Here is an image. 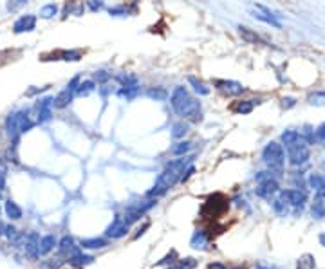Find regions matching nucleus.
Wrapping results in <instances>:
<instances>
[{
	"mask_svg": "<svg viewBox=\"0 0 325 269\" xmlns=\"http://www.w3.org/2000/svg\"><path fill=\"white\" fill-rule=\"evenodd\" d=\"M170 105L172 110L175 114L179 116L183 121H188V123H200L204 120V114H202V105L200 101L192 96V92L183 85H177L174 90H172L170 96Z\"/></svg>",
	"mask_w": 325,
	"mask_h": 269,
	"instance_id": "obj_1",
	"label": "nucleus"
},
{
	"mask_svg": "<svg viewBox=\"0 0 325 269\" xmlns=\"http://www.w3.org/2000/svg\"><path fill=\"white\" fill-rule=\"evenodd\" d=\"M192 165V157L188 155H179L177 159L170 161L166 168L157 175L154 186H152L148 192H146V199H159L168 192V190L174 188L181 179V174L185 172L186 166Z\"/></svg>",
	"mask_w": 325,
	"mask_h": 269,
	"instance_id": "obj_2",
	"label": "nucleus"
},
{
	"mask_svg": "<svg viewBox=\"0 0 325 269\" xmlns=\"http://www.w3.org/2000/svg\"><path fill=\"white\" fill-rule=\"evenodd\" d=\"M36 125V121L31 118V110L29 109H20V110H15V112H11L4 121V129L9 135V139L13 145L18 146V139H20V135L25 134V132H29L33 127Z\"/></svg>",
	"mask_w": 325,
	"mask_h": 269,
	"instance_id": "obj_3",
	"label": "nucleus"
},
{
	"mask_svg": "<svg viewBox=\"0 0 325 269\" xmlns=\"http://www.w3.org/2000/svg\"><path fill=\"white\" fill-rule=\"evenodd\" d=\"M262 161L269 166V170L273 174L280 175L282 168H284V161H285L284 146H282L280 143H275V141L267 143V145L264 146V150H262Z\"/></svg>",
	"mask_w": 325,
	"mask_h": 269,
	"instance_id": "obj_4",
	"label": "nucleus"
},
{
	"mask_svg": "<svg viewBox=\"0 0 325 269\" xmlns=\"http://www.w3.org/2000/svg\"><path fill=\"white\" fill-rule=\"evenodd\" d=\"M80 81H81V76H74V78H72L69 83L65 85V89L60 90V92L55 96V101H53L55 109H60L62 110V109H65V107H69L70 101L76 98V89H78Z\"/></svg>",
	"mask_w": 325,
	"mask_h": 269,
	"instance_id": "obj_5",
	"label": "nucleus"
},
{
	"mask_svg": "<svg viewBox=\"0 0 325 269\" xmlns=\"http://www.w3.org/2000/svg\"><path fill=\"white\" fill-rule=\"evenodd\" d=\"M55 96H45V98H38L35 105V112H36V123L44 125L47 121L53 120V109H55Z\"/></svg>",
	"mask_w": 325,
	"mask_h": 269,
	"instance_id": "obj_6",
	"label": "nucleus"
},
{
	"mask_svg": "<svg viewBox=\"0 0 325 269\" xmlns=\"http://www.w3.org/2000/svg\"><path fill=\"white\" fill-rule=\"evenodd\" d=\"M251 15H253V18H257V20H260V22H264V24L271 25V27H275V29H280V27H282L280 15L273 13L269 7H265V5H262V4H255V11H253Z\"/></svg>",
	"mask_w": 325,
	"mask_h": 269,
	"instance_id": "obj_7",
	"label": "nucleus"
},
{
	"mask_svg": "<svg viewBox=\"0 0 325 269\" xmlns=\"http://www.w3.org/2000/svg\"><path fill=\"white\" fill-rule=\"evenodd\" d=\"M213 87L219 90L220 94L226 98H233V96L244 94V85L235 80H213Z\"/></svg>",
	"mask_w": 325,
	"mask_h": 269,
	"instance_id": "obj_8",
	"label": "nucleus"
},
{
	"mask_svg": "<svg viewBox=\"0 0 325 269\" xmlns=\"http://www.w3.org/2000/svg\"><path fill=\"white\" fill-rule=\"evenodd\" d=\"M129 229H130V226L127 224L125 220H123V217H121V215H116L114 220L107 226L105 237H107V239H114V240L123 239V237H127Z\"/></svg>",
	"mask_w": 325,
	"mask_h": 269,
	"instance_id": "obj_9",
	"label": "nucleus"
},
{
	"mask_svg": "<svg viewBox=\"0 0 325 269\" xmlns=\"http://www.w3.org/2000/svg\"><path fill=\"white\" fill-rule=\"evenodd\" d=\"M287 159L293 166H302L305 165L311 157V152H309V145H298V146H293V148H287Z\"/></svg>",
	"mask_w": 325,
	"mask_h": 269,
	"instance_id": "obj_10",
	"label": "nucleus"
},
{
	"mask_svg": "<svg viewBox=\"0 0 325 269\" xmlns=\"http://www.w3.org/2000/svg\"><path fill=\"white\" fill-rule=\"evenodd\" d=\"M36 29V15L25 13L20 15L13 24V33L15 35H24V33H33Z\"/></svg>",
	"mask_w": 325,
	"mask_h": 269,
	"instance_id": "obj_11",
	"label": "nucleus"
},
{
	"mask_svg": "<svg viewBox=\"0 0 325 269\" xmlns=\"http://www.w3.org/2000/svg\"><path fill=\"white\" fill-rule=\"evenodd\" d=\"M80 62L81 60V51L78 49H62V51H55L51 55H44L42 56V62Z\"/></svg>",
	"mask_w": 325,
	"mask_h": 269,
	"instance_id": "obj_12",
	"label": "nucleus"
},
{
	"mask_svg": "<svg viewBox=\"0 0 325 269\" xmlns=\"http://www.w3.org/2000/svg\"><path fill=\"white\" fill-rule=\"evenodd\" d=\"M278 194H280V197L287 204L295 208V211H302V208L305 206V201H307L305 194L300 192V190H282Z\"/></svg>",
	"mask_w": 325,
	"mask_h": 269,
	"instance_id": "obj_13",
	"label": "nucleus"
},
{
	"mask_svg": "<svg viewBox=\"0 0 325 269\" xmlns=\"http://www.w3.org/2000/svg\"><path fill=\"white\" fill-rule=\"evenodd\" d=\"M278 192H280V186H278V181H276L275 177L260 181L255 190V194L259 195V197H262V199H271V197H275Z\"/></svg>",
	"mask_w": 325,
	"mask_h": 269,
	"instance_id": "obj_14",
	"label": "nucleus"
},
{
	"mask_svg": "<svg viewBox=\"0 0 325 269\" xmlns=\"http://www.w3.org/2000/svg\"><path fill=\"white\" fill-rule=\"evenodd\" d=\"M22 244H24L25 255H27L31 260H36L38 257H40V249H38V244H40V235L36 233V231H31L29 235H25Z\"/></svg>",
	"mask_w": 325,
	"mask_h": 269,
	"instance_id": "obj_15",
	"label": "nucleus"
},
{
	"mask_svg": "<svg viewBox=\"0 0 325 269\" xmlns=\"http://www.w3.org/2000/svg\"><path fill=\"white\" fill-rule=\"evenodd\" d=\"M210 242H211V235L208 233L206 229H195L194 235H192V239H190V246L194 249H199V251L208 249Z\"/></svg>",
	"mask_w": 325,
	"mask_h": 269,
	"instance_id": "obj_16",
	"label": "nucleus"
},
{
	"mask_svg": "<svg viewBox=\"0 0 325 269\" xmlns=\"http://www.w3.org/2000/svg\"><path fill=\"white\" fill-rule=\"evenodd\" d=\"M78 249H80V246H76L74 239H72L70 235H64V237L58 240V255L64 257L65 260L69 259L74 251H78Z\"/></svg>",
	"mask_w": 325,
	"mask_h": 269,
	"instance_id": "obj_17",
	"label": "nucleus"
},
{
	"mask_svg": "<svg viewBox=\"0 0 325 269\" xmlns=\"http://www.w3.org/2000/svg\"><path fill=\"white\" fill-rule=\"evenodd\" d=\"M85 4H83V0H69L67 4H65L64 11H62V18H67V16L74 15V16H83L85 13Z\"/></svg>",
	"mask_w": 325,
	"mask_h": 269,
	"instance_id": "obj_18",
	"label": "nucleus"
},
{
	"mask_svg": "<svg viewBox=\"0 0 325 269\" xmlns=\"http://www.w3.org/2000/svg\"><path fill=\"white\" fill-rule=\"evenodd\" d=\"M67 262H69L70 266H76V268H83V266H89L94 262V257L92 255H85L83 253V249H78V251H74V253L70 255L69 259H67Z\"/></svg>",
	"mask_w": 325,
	"mask_h": 269,
	"instance_id": "obj_19",
	"label": "nucleus"
},
{
	"mask_svg": "<svg viewBox=\"0 0 325 269\" xmlns=\"http://www.w3.org/2000/svg\"><path fill=\"white\" fill-rule=\"evenodd\" d=\"M260 100H240V101H235V103L231 105L230 109L231 112H235V114H251L253 109H255V105H259Z\"/></svg>",
	"mask_w": 325,
	"mask_h": 269,
	"instance_id": "obj_20",
	"label": "nucleus"
},
{
	"mask_svg": "<svg viewBox=\"0 0 325 269\" xmlns=\"http://www.w3.org/2000/svg\"><path fill=\"white\" fill-rule=\"evenodd\" d=\"M217 199H219V195H213V197H210V199L206 201L204 206H202V213L210 211V213H208V217H217V215L224 213V209L228 208V206H220V208H219V202H217Z\"/></svg>",
	"mask_w": 325,
	"mask_h": 269,
	"instance_id": "obj_21",
	"label": "nucleus"
},
{
	"mask_svg": "<svg viewBox=\"0 0 325 269\" xmlns=\"http://www.w3.org/2000/svg\"><path fill=\"white\" fill-rule=\"evenodd\" d=\"M109 246V240L103 237H92V239H81L80 248L81 249H105Z\"/></svg>",
	"mask_w": 325,
	"mask_h": 269,
	"instance_id": "obj_22",
	"label": "nucleus"
},
{
	"mask_svg": "<svg viewBox=\"0 0 325 269\" xmlns=\"http://www.w3.org/2000/svg\"><path fill=\"white\" fill-rule=\"evenodd\" d=\"M58 246V239H56V235L49 233V235H44L40 239V244H38V249H40V255H49L53 249Z\"/></svg>",
	"mask_w": 325,
	"mask_h": 269,
	"instance_id": "obj_23",
	"label": "nucleus"
},
{
	"mask_svg": "<svg viewBox=\"0 0 325 269\" xmlns=\"http://www.w3.org/2000/svg\"><path fill=\"white\" fill-rule=\"evenodd\" d=\"M139 92H141L139 83H135V85H127V87H120L116 94L120 96V98H123V100H127V101H132L134 98H137Z\"/></svg>",
	"mask_w": 325,
	"mask_h": 269,
	"instance_id": "obj_24",
	"label": "nucleus"
},
{
	"mask_svg": "<svg viewBox=\"0 0 325 269\" xmlns=\"http://www.w3.org/2000/svg\"><path fill=\"white\" fill-rule=\"evenodd\" d=\"M4 211L5 215L9 217L11 220H20L22 215H24V211H22V208L18 204H16L13 199H7L5 201V206H4Z\"/></svg>",
	"mask_w": 325,
	"mask_h": 269,
	"instance_id": "obj_25",
	"label": "nucleus"
},
{
	"mask_svg": "<svg viewBox=\"0 0 325 269\" xmlns=\"http://www.w3.org/2000/svg\"><path fill=\"white\" fill-rule=\"evenodd\" d=\"M96 90V81L94 80H81L78 89H76V98H87Z\"/></svg>",
	"mask_w": 325,
	"mask_h": 269,
	"instance_id": "obj_26",
	"label": "nucleus"
},
{
	"mask_svg": "<svg viewBox=\"0 0 325 269\" xmlns=\"http://www.w3.org/2000/svg\"><path fill=\"white\" fill-rule=\"evenodd\" d=\"M58 13H60L58 4H56V2H49V4L42 5L40 11H38V16L44 18V20H51V18H55Z\"/></svg>",
	"mask_w": 325,
	"mask_h": 269,
	"instance_id": "obj_27",
	"label": "nucleus"
},
{
	"mask_svg": "<svg viewBox=\"0 0 325 269\" xmlns=\"http://www.w3.org/2000/svg\"><path fill=\"white\" fill-rule=\"evenodd\" d=\"M188 83L192 85V89H194L195 94L199 96H208L211 92V89L208 87V85L204 83V81H200L199 78H195V76H188Z\"/></svg>",
	"mask_w": 325,
	"mask_h": 269,
	"instance_id": "obj_28",
	"label": "nucleus"
},
{
	"mask_svg": "<svg viewBox=\"0 0 325 269\" xmlns=\"http://www.w3.org/2000/svg\"><path fill=\"white\" fill-rule=\"evenodd\" d=\"M192 148H194V143H192V141L179 139L177 143H174V146L170 148V154L179 157V155H186Z\"/></svg>",
	"mask_w": 325,
	"mask_h": 269,
	"instance_id": "obj_29",
	"label": "nucleus"
},
{
	"mask_svg": "<svg viewBox=\"0 0 325 269\" xmlns=\"http://www.w3.org/2000/svg\"><path fill=\"white\" fill-rule=\"evenodd\" d=\"M239 35L242 36V40L248 42V44H264L255 31H251L250 27H244V25H239Z\"/></svg>",
	"mask_w": 325,
	"mask_h": 269,
	"instance_id": "obj_30",
	"label": "nucleus"
},
{
	"mask_svg": "<svg viewBox=\"0 0 325 269\" xmlns=\"http://www.w3.org/2000/svg\"><path fill=\"white\" fill-rule=\"evenodd\" d=\"M188 130H190L188 121H177V123L172 125V137L177 141L185 139V135L188 134Z\"/></svg>",
	"mask_w": 325,
	"mask_h": 269,
	"instance_id": "obj_31",
	"label": "nucleus"
},
{
	"mask_svg": "<svg viewBox=\"0 0 325 269\" xmlns=\"http://www.w3.org/2000/svg\"><path fill=\"white\" fill-rule=\"evenodd\" d=\"M197 264H199V262H197L194 257H186V259H177L168 269H195Z\"/></svg>",
	"mask_w": 325,
	"mask_h": 269,
	"instance_id": "obj_32",
	"label": "nucleus"
},
{
	"mask_svg": "<svg viewBox=\"0 0 325 269\" xmlns=\"http://www.w3.org/2000/svg\"><path fill=\"white\" fill-rule=\"evenodd\" d=\"M311 213H313L315 219H324L325 217V199L324 197H318V195H316V201L313 202Z\"/></svg>",
	"mask_w": 325,
	"mask_h": 269,
	"instance_id": "obj_33",
	"label": "nucleus"
},
{
	"mask_svg": "<svg viewBox=\"0 0 325 269\" xmlns=\"http://www.w3.org/2000/svg\"><path fill=\"white\" fill-rule=\"evenodd\" d=\"M309 186L315 190L316 194H320L325 190V175L322 174H313L309 177Z\"/></svg>",
	"mask_w": 325,
	"mask_h": 269,
	"instance_id": "obj_34",
	"label": "nucleus"
},
{
	"mask_svg": "<svg viewBox=\"0 0 325 269\" xmlns=\"http://www.w3.org/2000/svg\"><path fill=\"white\" fill-rule=\"evenodd\" d=\"M271 206H273V209H275V213L278 215V217H285V215L289 213V204H287L282 197L271 201Z\"/></svg>",
	"mask_w": 325,
	"mask_h": 269,
	"instance_id": "obj_35",
	"label": "nucleus"
},
{
	"mask_svg": "<svg viewBox=\"0 0 325 269\" xmlns=\"http://www.w3.org/2000/svg\"><path fill=\"white\" fill-rule=\"evenodd\" d=\"M146 96L155 101H165L166 98H168V92H166V89H163V87H150V89L146 90Z\"/></svg>",
	"mask_w": 325,
	"mask_h": 269,
	"instance_id": "obj_36",
	"label": "nucleus"
},
{
	"mask_svg": "<svg viewBox=\"0 0 325 269\" xmlns=\"http://www.w3.org/2000/svg\"><path fill=\"white\" fill-rule=\"evenodd\" d=\"M307 103L315 105V107H325V92L324 90L309 92V96H307Z\"/></svg>",
	"mask_w": 325,
	"mask_h": 269,
	"instance_id": "obj_37",
	"label": "nucleus"
},
{
	"mask_svg": "<svg viewBox=\"0 0 325 269\" xmlns=\"http://www.w3.org/2000/svg\"><path fill=\"white\" fill-rule=\"evenodd\" d=\"M116 80L120 81L121 87H127V85H135L139 83V80H137V76L135 74H130V72H120V74L114 76Z\"/></svg>",
	"mask_w": 325,
	"mask_h": 269,
	"instance_id": "obj_38",
	"label": "nucleus"
},
{
	"mask_svg": "<svg viewBox=\"0 0 325 269\" xmlns=\"http://www.w3.org/2000/svg\"><path fill=\"white\" fill-rule=\"evenodd\" d=\"M109 15L114 16V18H125L130 15V11L125 5H114V7H109Z\"/></svg>",
	"mask_w": 325,
	"mask_h": 269,
	"instance_id": "obj_39",
	"label": "nucleus"
},
{
	"mask_svg": "<svg viewBox=\"0 0 325 269\" xmlns=\"http://www.w3.org/2000/svg\"><path fill=\"white\" fill-rule=\"evenodd\" d=\"M296 269H315V259L311 255H302L300 259H298Z\"/></svg>",
	"mask_w": 325,
	"mask_h": 269,
	"instance_id": "obj_40",
	"label": "nucleus"
},
{
	"mask_svg": "<svg viewBox=\"0 0 325 269\" xmlns=\"http://www.w3.org/2000/svg\"><path fill=\"white\" fill-rule=\"evenodd\" d=\"M302 137L307 141V145H315V129L311 125H304V129L300 130Z\"/></svg>",
	"mask_w": 325,
	"mask_h": 269,
	"instance_id": "obj_41",
	"label": "nucleus"
},
{
	"mask_svg": "<svg viewBox=\"0 0 325 269\" xmlns=\"http://www.w3.org/2000/svg\"><path fill=\"white\" fill-rule=\"evenodd\" d=\"M85 7L90 13H100V11L105 9V2H103V0H87Z\"/></svg>",
	"mask_w": 325,
	"mask_h": 269,
	"instance_id": "obj_42",
	"label": "nucleus"
},
{
	"mask_svg": "<svg viewBox=\"0 0 325 269\" xmlns=\"http://www.w3.org/2000/svg\"><path fill=\"white\" fill-rule=\"evenodd\" d=\"M27 2H29V0H7V5H5V9L9 11V13H15V11H18L20 7H24Z\"/></svg>",
	"mask_w": 325,
	"mask_h": 269,
	"instance_id": "obj_43",
	"label": "nucleus"
},
{
	"mask_svg": "<svg viewBox=\"0 0 325 269\" xmlns=\"http://www.w3.org/2000/svg\"><path fill=\"white\" fill-rule=\"evenodd\" d=\"M315 143L325 145V123L318 125V127L315 129Z\"/></svg>",
	"mask_w": 325,
	"mask_h": 269,
	"instance_id": "obj_44",
	"label": "nucleus"
},
{
	"mask_svg": "<svg viewBox=\"0 0 325 269\" xmlns=\"http://www.w3.org/2000/svg\"><path fill=\"white\" fill-rule=\"evenodd\" d=\"M5 177H7V168H5V165L0 161V197H2V194H4V190H5Z\"/></svg>",
	"mask_w": 325,
	"mask_h": 269,
	"instance_id": "obj_45",
	"label": "nucleus"
},
{
	"mask_svg": "<svg viewBox=\"0 0 325 269\" xmlns=\"http://www.w3.org/2000/svg\"><path fill=\"white\" fill-rule=\"evenodd\" d=\"M110 78H112V74L107 70H96L94 72V81H98V83H107Z\"/></svg>",
	"mask_w": 325,
	"mask_h": 269,
	"instance_id": "obj_46",
	"label": "nucleus"
},
{
	"mask_svg": "<svg viewBox=\"0 0 325 269\" xmlns=\"http://www.w3.org/2000/svg\"><path fill=\"white\" fill-rule=\"evenodd\" d=\"M45 90H49V85H44V87H31V89L25 90V96H27V98H33V96L42 94Z\"/></svg>",
	"mask_w": 325,
	"mask_h": 269,
	"instance_id": "obj_47",
	"label": "nucleus"
},
{
	"mask_svg": "<svg viewBox=\"0 0 325 269\" xmlns=\"http://www.w3.org/2000/svg\"><path fill=\"white\" fill-rule=\"evenodd\" d=\"M195 174V166L194 165H190V166H186L185 168V172L181 174V179H179V183H186V181L190 179L192 175Z\"/></svg>",
	"mask_w": 325,
	"mask_h": 269,
	"instance_id": "obj_48",
	"label": "nucleus"
},
{
	"mask_svg": "<svg viewBox=\"0 0 325 269\" xmlns=\"http://www.w3.org/2000/svg\"><path fill=\"white\" fill-rule=\"evenodd\" d=\"M175 257H177V255H175V251H172L170 255H166L165 259H161L159 262H155V266H157V268H161V266H166V264H174L175 260H172V259H175Z\"/></svg>",
	"mask_w": 325,
	"mask_h": 269,
	"instance_id": "obj_49",
	"label": "nucleus"
},
{
	"mask_svg": "<svg viewBox=\"0 0 325 269\" xmlns=\"http://www.w3.org/2000/svg\"><path fill=\"white\" fill-rule=\"evenodd\" d=\"M295 105H296L295 98H282V109L289 110V109H293Z\"/></svg>",
	"mask_w": 325,
	"mask_h": 269,
	"instance_id": "obj_50",
	"label": "nucleus"
},
{
	"mask_svg": "<svg viewBox=\"0 0 325 269\" xmlns=\"http://www.w3.org/2000/svg\"><path fill=\"white\" fill-rule=\"evenodd\" d=\"M150 228V222H145V224L141 226V228H137V233L134 235V239H139L141 235H145L146 233V229Z\"/></svg>",
	"mask_w": 325,
	"mask_h": 269,
	"instance_id": "obj_51",
	"label": "nucleus"
},
{
	"mask_svg": "<svg viewBox=\"0 0 325 269\" xmlns=\"http://www.w3.org/2000/svg\"><path fill=\"white\" fill-rule=\"evenodd\" d=\"M208 269H226V266L220 264V262H211V264L208 266Z\"/></svg>",
	"mask_w": 325,
	"mask_h": 269,
	"instance_id": "obj_52",
	"label": "nucleus"
},
{
	"mask_svg": "<svg viewBox=\"0 0 325 269\" xmlns=\"http://www.w3.org/2000/svg\"><path fill=\"white\" fill-rule=\"evenodd\" d=\"M257 269H276V268H273V266H264V264H259V266H257Z\"/></svg>",
	"mask_w": 325,
	"mask_h": 269,
	"instance_id": "obj_53",
	"label": "nucleus"
},
{
	"mask_svg": "<svg viewBox=\"0 0 325 269\" xmlns=\"http://www.w3.org/2000/svg\"><path fill=\"white\" fill-rule=\"evenodd\" d=\"M320 244H322V246H325V231L320 235Z\"/></svg>",
	"mask_w": 325,
	"mask_h": 269,
	"instance_id": "obj_54",
	"label": "nucleus"
},
{
	"mask_svg": "<svg viewBox=\"0 0 325 269\" xmlns=\"http://www.w3.org/2000/svg\"><path fill=\"white\" fill-rule=\"evenodd\" d=\"M4 228H5V224H2V222H0V237L4 235Z\"/></svg>",
	"mask_w": 325,
	"mask_h": 269,
	"instance_id": "obj_55",
	"label": "nucleus"
},
{
	"mask_svg": "<svg viewBox=\"0 0 325 269\" xmlns=\"http://www.w3.org/2000/svg\"><path fill=\"white\" fill-rule=\"evenodd\" d=\"M233 269H242V268H233Z\"/></svg>",
	"mask_w": 325,
	"mask_h": 269,
	"instance_id": "obj_56",
	"label": "nucleus"
},
{
	"mask_svg": "<svg viewBox=\"0 0 325 269\" xmlns=\"http://www.w3.org/2000/svg\"><path fill=\"white\" fill-rule=\"evenodd\" d=\"M0 211H2V208H0Z\"/></svg>",
	"mask_w": 325,
	"mask_h": 269,
	"instance_id": "obj_57",
	"label": "nucleus"
}]
</instances>
